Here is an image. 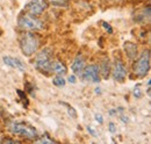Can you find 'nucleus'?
I'll return each instance as SVG.
<instances>
[{
	"label": "nucleus",
	"instance_id": "obj_6",
	"mask_svg": "<svg viewBox=\"0 0 151 144\" xmlns=\"http://www.w3.org/2000/svg\"><path fill=\"white\" fill-rule=\"evenodd\" d=\"M48 7L47 0H32L26 5V9L32 15H40Z\"/></svg>",
	"mask_w": 151,
	"mask_h": 144
},
{
	"label": "nucleus",
	"instance_id": "obj_17",
	"mask_svg": "<svg viewBox=\"0 0 151 144\" xmlns=\"http://www.w3.org/2000/svg\"><path fill=\"white\" fill-rule=\"evenodd\" d=\"M37 143H54V141L52 140H49L48 136H43V138L38 140Z\"/></svg>",
	"mask_w": 151,
	"mask_h": 144
},
{
	"label": "nucleus",
	"instance_id": "obj_24",
	"mask_svg": "<svg viewBox=\"0 0 151 144\" xmlns=\"http://www.w3.org/2000/svg\"><path fill=\"white\" fill-rule=\"evenodd\" d=\"M121 120H122L123 122H128V119H126V116H121Z\"/></svg>",
	"mask_w": 151,
	"mask_h": 144
},
{
	"label": "nucleus",
	"instance_id": "obj_11",
	"mask_svg": "<svg viewBox=\"0 0 151 144\" xmlns=\"http://www.w3.org/2000/svg\"><path fill=\"white\" fill-rule=\"evenodd\" d=\"M124 50L129 58H135L137 55V45L132 42H126L124 43Z\"/></svg>",
	"mask_w": 151,
	"mask_h": 144
},
{
	"label": "nucleus",
	"instance_id": "obj_12",
	"mask_svg": "<svg viewBox=\"0 0 151 144\" xmlns=\"http://www.w3.org/2000/svg\"><path fill=\"white\" fill-rule=\"evenodd\" d=\"M51 71L56 72L57 74H65L66 73V68L64 64H62L60 62H54L52 63V66H51Z\"/></svg>",
	"mask_w": 151,
	"mask_h": 144
},
{
	"label": "nucleus",
	"instance_id": "obj_10",
	"mask_svg": "<svg viewBox=\"0 0 151 144\" xmlns=\"http://www.w3.org/2000/svg\"><path fill=\"white\" fill-rule=\"evenodd\" d=\"M84 65H85V59L81 55H78L75 58L72 65H71V70L73 71V73L76 74H80L83 69H84Z\"/></svg>",
	"mask_w": 151,
	"mask_h": 144
},
{
	"label": "nucleus",
	"instance_id": "obj_5",
	"mask_svg": "<svg viewBox=\"0 0 151 144\" xmlns=\"http://www.w3.org/2000/svg\"><path fill=\"white\" fill-rule=\"evenodd\" d=\"M19 26L28 30H41L43 29V22L33 17L32 14H24L19 19Z\"/></svg>",
	"mask_w": 151,
	"mask_h": 144
},
{
	"label": "nucleus",
	"instance_id": "obj_19",
	"mask_svg": "<svg viewBox=\"0 0 151 144\" xmlns=\"http://www.w3.org/2000/svg\"><path fill=\"white\" fill-rule=\"evenodd\" d=\"M102 26L105 27V29H106V30H107L108 33H113V29H112V27H111V26H109L108 23H106V22H104V23H102Z\"/></svg>",
	"mask_w": 151,
	"mask_h": 144
},
{
	"label": "nucleus",
	"instance_id": "obj_21",
	"mask_svg": "<svg viewBox=\"0 0 151 144\" xmlns=\"http://www.w3.org/2000/svg\"><path fill=\"white\" fill-rule=\"evenodd\" d=\"M2 143H20L19 141H15V140H4L2 141Z\"/></svg>",
	"mask_w": 151,
	"mask_h": 144
},
{
	"label": "nucleus",
	"instance_id": "obj_9",
	"mask_svg": "<svg viewBox=\"0 0 151 144\" xmlns=\"http://www.w3.org/2000/svg\"><path fill=\"white\" fill-rule=\"evenodd\" d=\"M4 63L11 68H14L17 70L20 71H24L26 70V66L23 65V63L20 60L19 58H14V57H11V56H5L4 58Z\"/></svg>",
	"mask_w": 151,
	"mask_h": 144
},
{
	"label": "nucleus",
	"instance_id": "obj_1",
	"mask_svg": "<svg viewBox=\"0 0 151 144\" xmlns=\"http://www.w3.org/2000/svg\"><path fill=\"white\" fill-rule=\"evenodd\" d=\"M40 45V40L33 33H26L20 38V47L24 56H32L36 53Z\"/></svg>",
	"mask_w": 151,
	"mask_h": 144
},
{
	"label": "nucleus",
	"instance_id": "obj_14",
	"mask_svg": "<svg viewBox=\"0 0 151 144\" xmlns=\"http://www.w3.org/2000/svg\"><path fill=\"white\" fill-rule=\"evenodd\" d=\"M52 84H54L55 86H58V87L64 86V85H65V80H64L63 76H60V74L56 76V77L52 79Z\"/></svg>",
	"mask_w": 151,
	"mask_h": 144
},
{
	"label": "nucleus",
	"instance_id": "obj_22",
	"mask_svg": "<svg viewBox=\"0 0 151 144\" xmlns=\"http://www.w3.org/2000/svg\"><path fill=\"white\" fill-rule=\"evenodd\" d=\"M87 130H88V131H90V132H91L93 136H96V132H95V130L92 128V127H87Z\"/></svg>",
	"mask_w": 151,
	"mask_h": 144
},
{
	"label": "nucleus",
	"instance_id": "obj_8",
	"mask_svg": "<svg viewBox=\"0 0 151 144\" xmlns=\"http://www.w3.org/2000/svg\"><path fill=\"white\" fill-rule=\"evenodd\" d=\"M126 76H127L126 66L119 60V62L115 64V68H114V71H113L114 80H116V81H123V80L126 79Z\"/></svg>",
	"mask_w": 151,
	"mask_h": 144
},
{
	"label": "nucleus",
	"instance_id": "obj_7",
	"mask_svg": "<svg viewBox=\"0 0 151 144\" xmlns=\"http://www.w3.org/2000/svg\"><path fill=\"white\" fill-rule=\"evenodd\" d=\"M83 72V79L86 81L99 83L100 81V70L98 65H88Z\"/></svg>",
	"mask_w": 151,
	"mask_h": 144
},
{
	"label": "nucleus",
	"instance_id": "obj_2",
	"mask_svg": "<svg viewBox=\"0 0 151 144\" xmlns=\"http://www.w3.org/2000/svg\"><path fill=\"white\" fill-rule=\"evenodd\" d=\"M52 51L50 48H44L42 49L35 58V68L40 72H49L51 71L52 66Z\"/></svg>",
	"mask_w": 151,
	"mask_h": 144
},
{
	"label": "nucleus",
	"instance_id": "obj_23",
	"mask_svg": "<svg viewBox=\"0 0 151 144\" xmlns=\"http://www.w3.org/2000/svg\"><path fill=\"white\" fill-rule=\"evenodd\" d=\"M69 81H70V83H72V84H75L76 83V77L73 76V74L69 77Z\"/></svg>",
	"mask_w": 151,
	"mask_h": 144
},
{
	"label": "nucleus",
	"instance_id": "obj_3",
	"mask_svg": "<svg viewBox=\"0 0 151 144\" xmlns=\"http://www.w3.org/2000/svg\"><path fill=\"white\" fill-rule=\"evenodd\" d=\"M8 130L12 132V134H15V135H20L22 137H26V138H29V140H34L37 137V132L34 128L27 126L24 123H21V122H13L8 126Z\"/></svg>",
	"mask_w": 151,
	"mask_h": 144
},
{
	"label": "nucleus",
	"instance_id": "obj_18",
	"mask_svg": "<svg viewBox=\"0 0 151 144\" xmlns=\"http://www.w3.org/2000/svg\"><path fill=\"white\" fill-rule=\"evenodd\" d=\"M108 129H109V131L111 132H115L116 131V128H115V123H113V122H109V125H108Z\"/></svg>",
	"mask_w": 151,
	"mask_h": 144
},
{
	"label": "nucleus",
	"instance_id": "obj_4",
	"mask_svg": "<svg viewBox=\"0 0 151 144\" xmlns=\"http://www.w3.org/2000/svg\"><path fill=\"white\" fill-rule=\"evenodd\" d=\"M150 70V53L147 50L139 56V58L135 62L134 64V73L139 77L143 78L148 74V72Z\"/></svg>",
	"mask_w": 151,
	"mask_h": 144
},
{
	"label": "nucleus",
	"instance_id": "obj_16",
	"mask_svg": "<svg viewBox=\"0 0 151 144\" xmlns=\"http://www.w3.org/2000/svg\"><path fill=\"white\" fill-rule=\"evenodd\" d=\"M68 113H69V115H70L72 119H76V117H77V112L75 110V108L69 107L68 108Z\"/></svg>",
	"mask_w": 151,
	"mask_h": 144
},
{
	"label": "nucleus",
	"instance_id": "obj_20",
	"mask_svg": "<svg viewBox=\"0 0 151 144\" xmlns=\"http://www.w3.org/2000/svg\"><path fill=\"white\" fill-rule=\"evenodd\" d=\"M95 120L101 125V123H104V119H102V115L101 114H95Z\"/></svg>",
	"mask_w": 151,
	"mask_h": 144
},
{
	"label": "nucleus",
	"instance_id": "obj_13",
	"mask_svg": "<svg viewBox=\"0 0 151 144\" xmlns=\"http://www.w3.org/2000/svg\"><path fill=\"white\" fill-rule=\"evenodd\" d=\"M99 70H100V72L102 73L104 78L107 79L108 76H109V64H108V62L105 60V62L101 64V68H99Z\"/></svg>",
	"mask_w": 151,
	"mask_h": 144
},
{
	"label": "nucleus",
	"instance_id": "obj_15",
	"mask_svg": "<svg viewBox=\"0 0 151 144\" xmlns=\"http://www.w3.org/2000/svg\"><path fill=\"white\" fill-rule=\"evenodd\" d=\"M134 96L136 99H139L142 96V92L139 90V85H137V87H135V90H134Z\"/></svg>",
	"mask_w": 151,
	"mask_h": 144
},
{
	"label": "nucleus",
	"instance_id": "obj_25",
	"mask_svg": "<svg viewBox=\"0 0 151 144\" xmlns=\"http://www.w3.org/2000/svg\"><path fill=\"white\" fill-rule=\"evenodd\" d=\"M95 92H96V93H101V91H100V89H95Z\"/></svg>",
	"mask_w": 151,
	"mask_h": 144
}]
</instances>
